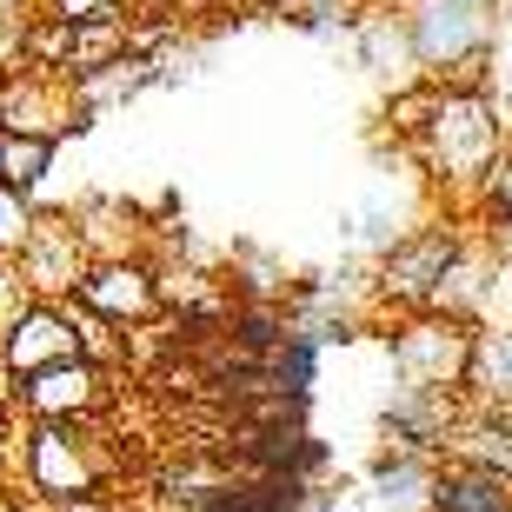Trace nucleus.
<instances>
[{
	"label": "nucleus",
	"instance_id": "obj_10",
	"mask_svg": "<svg viewBox=\"0 0 512 512\" xmlns=\"http://www.w3.org/2000/svg\"><path fill=\"white\" fill-rule=\"evenodd\" d=\"M67 127H74V87L60 74H34V67H7L0 74V133L67 140Z\"/></svg>",
	"mask_w": 512,
	"mask_h": 512
},
{
	"label": "nucleus",
	"instance_id": "obj_6",
	"mask_svg": "<svg viewBox=\"0 0 512 512\" xmlns=\"http://www.w3.org/2000/svg\"><path fill=\"white\" fill-rule=\"evenodd\" d=\"M473 346H479L473 326L439 320V313H413V320L393 333V373H399V386L459 393L466 373H473Z\"/></svg>",
	"mask_w": 512,
	"mask_h": 512
},
{
	"label": "nucleus",
	"instance_id": "obj_8",
	"mask_svg": "<svg viewBox=\"0 0 512 512\" xmlns=\"http://www.w3.org/2000/svg\"><path fill=\"white\" fill-rule=\"evenodd\" d=\"M107 406V373L87 360H54L14 380V413H27V426H80Z\"/></svg>",
	"mask_w": 512,
	"mask_h": 512
},
{
	"label": "nucleus",
	"instance_id": "obj_25",
	"mask_svg": "<svg viewBox=\"0 0 512 512\" xmlns=\"http://www.w3.org/2000/svg\"><path fill=\"white\" fill-rule=\"evenodd\" d=\"M20 306H27V293H20V286H14V273L0 266V333H7V320H14Z\"/></svg>",
	"mask_w": 512,
	"mask_h": 512
},
{
	"label": "nucleus",
	"instance_id": "obj_14",
	"mask_svg": "<svg viewBox=\"0 0 512 512\" xmlns=\"http://www.w3.org/2000/svg\"><path fill=\"white\" fill-rule=\"evenodd\" d=\"M127 54H133V14L74 27V34H67V60H60V80H67V87H87V80H100L107 67H120Z\"/></svg>",
	"mask_w": 512,
	"mask_h": 512
},
{
	"label": "nucleus",
	"instance_id": "obj_7",
	"mask_svg": "<svg viewBox=\"0 0 512 512\" xmlns=\"http://www.w3.org/2000/svg\"><path fill=\"white\" fill-rule=\"evenodd\" d=\"M74 306L107 326H147L160 313V273L140 253H94L74 286Z\"/></svg>",
	"mask_w": 512,
	"mask_h": 512
},
{
	"label": "nucleus",
	"instance_id": "obj_9",
	"mask_svg": "<svg viewBox=\"0 0 512 512\" xmlns=\"http://www.w3.org/2000/svg\"><path fill=\"white\" fill-rule=\"evenodd\" d=\"M459 419L466 413H459L453 393H433V386H393V399H386V413H380V439H386V453L439 459L446 446H453Z\"/></svg>",
	"mask_w": 512,
	"mask_h": 512
},
{
	"label": "nucleus",
	"instance_id": "obj_5",
	"mask_svg": "<svg viewBox=\"0 0 512 512\" xmlns=\"http://www.w3.org/2000/svg\"><path fill=\"white\" fill-rule=\"evenodd\" d=\"M87 260L94 253H87V233H80L74 213H34V233L14 253V286L34 306H67L80 273H87Z\"/></svg>",
	"mask_w": 512,
	"mask_h": 512
},
{
	"label": "nucleus",
	"instance_id": "obj_2",
	"mask_svg": "<svg viewBox=\"0 0 512 512\" xmlns=\"http://www.w3.org/2000/svg\"><path fill=\"white\" fill-rule=\"evenodd\" d=\"M406 47H413V74L439 80L446 94L459 87V74L473 60H493V14L459 7V0H406L399 7Z\"/></svg>",
	"mask_w": 512,
	"mask_h": 512
},
{
	"label": "nucleus",
	"instance_id": "obj_23",
	"mask_svg": "<svg viewBox=\"0 0 512 512\" xmlns=\"http://www.w3.org/2000/svg\"><path fill=\"white\" fill-rule=\"evenodd\" d=\"M40 14L60 27H94V20H127V0H40Z\"/></svg>",
	"mask_w": 512,
	"mask_h": 512
},
{
	"label": "nucleus",
	"instance_id": "obj_27",
	"mask_svg": "<svg viewBox=\"0 0 512 512\" xmlns=\"http://www.w3.org/2000/svg\"><path fill=\"white\" fill-rule=\"evenodd\" d=\"M7 439H14V413H7V406H0V446H7Z\"/></svg>",
	"mask_w": 512,
	"mask_h": 512
},
{
	"label": "nucleus",
	"instance_id": "obj_12",
	"mask_svg": "<svg viewBox=\"0 0 512 512\" xmlns=\"http://www.w3.org/2000/svg\"><path fill=\"white\" fill-rule=\"evenodd\" d=\"M439 459L426 453H380L373 459V506L380 512H433Z\"/></svg>",
	"mask_w": 512,
	"mask_h": 512
},
{
	"label": "nucleus",
	"instance_id": "obj_4",
	"mask_svg": "<svg viewBox=\"0 0 512 512\" xmlns=\"http://www.w3.org/2000/svg\"><path fill=\"white\" fill-rule=\"evenodd\" d=\"M459 247H466V233H459L453 220H419V227H406V240L380 253V280H373V300L406 306V313H426Z\"/></svg>",
	"mask_w": 512,
	"mask_h": 512
},
{
	"label": "nucleus",
	"instance_id": "obj_30",
	"mask_svg": "<svg viewBox=\"0 0 512 512\" xmlns=\"http://www.w3.org/2000/svg\"><path fill=\"white\" fill-rule=\"evenodd\" d=\"M153 7H180V0H153Z\"/></svg>",
	"mask_w": 512,
	"mask_h": 512
},
{
	"label": "nucleus",
	"instance_id": "obj_17",
	"mask_svg": "<svg viewBox=\"0 0 512 512\" xmlns=\"http://www.w3.org/2000/svg\"><path fill=\"white\" fill-rule=\"evenodd\" d=\"M266 380H273V393L280 399H313V380H320V340L313 333H300V326H286V340L266 353Z\"/></svg>",
	"mask_w": 512,
	"mask_h": 512
},
{
	"label": "nucleus",
	"instance_id": "obj_19",
	"mask_svg": "<svg viewBox=\"0 0 512 512\" xmlns=\"http://www.w3.org/2000/svg\"><path fill=\"white\" fill-rule=\"evenodd\" d=\"M439 94H446L439 80H406V87H393V94H386V127H393V140L413 147L419 133H426V120H433Z\"/></svg>",
	"mask_w": 512,
	"mask_h": 512
},
{
	"label": "nucleus",
	"instance_id": "obj_1",
	"mask_svg": "<svg viewBox=\"0 0 512 512\" xmlns=\"http://www.w3.org/2000/svg\"><path fill=\"white\" fill-rule=\"evenodd\" d=\"M499 147H506V127H499L493 94H439L426 133L413 140L419 167L446 193H473L486 180V167L499 160Z\"/></svg>",
	"mask_w": 512,
	"mask_h": 512
},
{
	"label": "nucleus",
	"instance_id": "obj_22",
	"mask_svg": "<svg viewBox=\"0 0 512 512\" xmlns=\"http://www.w3.org/2000/svg\"><path fill=\"white\" fill-rule=\"evenodd\" d=\"M473 200H479V220H486L493 233L512 227V140L499 147V160L486 167V180L473 187Z\"/></svg>",
	"mask_w": 512,
	"mask_h": 512
},
{
	"label": "nucleus",
	"instance_id": "obj_29",
	"mask_svg": "<svg viewBox=\"0 0 512 512\" xmlns=\"http://www.w3.org/2000/svg\"><path fill=\"white\" fill-rule=\"evenodd\" d=\"M366 7H393V14H399V7H406V0H366Z\"/></svg>",
	"mask_w": 512,
	"mask_h": 512
},
{
	"label": "nucleus",
	"instance_id": "obj_3",
	"mask_svg": "<svg viewBox=\"0 0 512 512\" xmlns=\"http://www.w3.org/2000/svg\"><path fill=\"white\" fill-rule=\"evenodd\" d=\"M20 479L47 506H87L100 493V459L80 426H20Z\"/></svg>",
	"mask_w": 512,
	"mask_h": 512
},
{
	"label": "nucleus",
	"instance_id": "obj_28",
	"mask_svg": "<svg viewBox=\"0 0 512 512\" xmlns=\"http://www.w3.org/2000/svg\"><path fill=\"white\" fill-rule=\"evenodd\" d=\"M459 7H479V14H493V7H499V0H459Z\"/></svg>",
	"mask_w": 512,
	"mask_h": 512
},
{
	"label": "nucleus",
	"instance_id": "obj_20",
	"mask_svg": "<svg viewBox=\"0 0 512 512\" xmlns=\"http://www.w3.org/2000/svg\"><path fill=\"white\" fill-rule=\"evenodd\" d=\"M466 380L479 386V406H512V333L473 346V373Z\"/></svg>",
	"mask_w": 512,
	"mask_h": 512
},
{
	"label": "nucleus",
	"instance_id": "obj_13",
	"mask_svg": "<svg viewBox=\"0 0 512 512\" xmlns=\"http://www.w3.org/2000/svg\"><path fill=\"white\" fill-rule=\"evenodd\" d=\"M353 40H360V67L373 80H386V94L406 87V80H419L413 74V47H406V27H399L393 7H366L360 27H353Z\"/></svg>",
	"mask_w": 512,
	"mask_h": 512
},
{
	"label": "nucleus",
	"instance_id": "obj_18",
	"mask_svg": "<svg viewBox=\"0 0 512 512\" xmlns=\"http://www.w3.org/2000/svg\"><path fill=\"white\" fill-rule=\"evenodd\" d=\"M54 153L60 140H27V133H0V187L20 193V200H34L47 187V173H54Z\"/></svg>",
	"mask_w": 512,
	"mask_h": 512
},
{
	"label": "nucleus",
	"instance_id": "obj_15",
	"mask_svg": "<svg viewBox=\"0 0 512 512\" xmlns=\"http://www.w3.org/2000/svg\"><path fill=\"white\" fill-rule=\"evenodd\" d=\"M433 512H512V479L466 466V459H439V486H433Z\"/></svg>",
	"mask_w": 512,
	"mask_h": 512
},
{
	"label": "nucleus",
	"instance_id": "obj_24",
	"mask_svg": "<svg viewBox=\"0 0 512 512\" xmlns=\"http://www.w3.org/2000/svg\"><path fill=\"white\" fill-rule=\"evenodd\" d=\"M27 233H34V207H27L20 193H7V187H0V266L14 260L20 247H27Z\"/></svg>",
	"mask_w": 512,
	"mask_h": 512
},
{
	"label": "nucleus",
	"instance_id": "obj_11",
	"mask_svg": "<svg viewBox=\"0 0 512 512\" xmlns=\"http://www.w3.org/2000/svg\"><path fill=\"white\" fill-rule=\"evenodd\" d=\"M54 360H80L74 353V326H67V313L60 306H20L14 320H7V333H0V366L14 373V380H27V373H40V366Z\"/></svg>",
	"mask_w": 512,
	"mask_h": 512
},
{
	"label": "nucleus",
	"instance_id": "obj_21",
	"mask_svg": "<svg viewBox=\"0 0 512 512\" xmlns=\"http://www.w3.org/2000/svg\"><path fill=\"white\" fill-rule=\"evenodd\" d=\"M360 14H366V0H293L286 7V20L300 27V34H353L360 27Z\"/></svg>",
	"mask_w": 512,
	"mask_h": 512
},
{
	"label": "nucleus",
	"instance_id": "obj_16",
	"mask_svg": "<svg viewBox=\"0 0 512 512\" xmlns=\"http://www.w3.org/2000/svg\"><path fill=\"white\" fill-rule=\"evenodd\" d=\"M446 453L466 459V466H486V473L512 479V406H479L473 419H459V433H453Z\"/></svg>",
	"mask_w": 512,
	"mask_h": 512
},
{
	"label": "nucleus",
	"instance_id": "obj_26",
	"mask_svg": "<svg viewBox=\"0 0 512 512\" xmlns=\"http://www.w3.org/2000/svg\"><path fill=\"white\" fill-rule=\"evenodd\" d=\"M0 406L14 413V373H7V366H0Z\"/></svg>",
	"mask_w": 512,
	"mask_h": 512
}]
</instances>
